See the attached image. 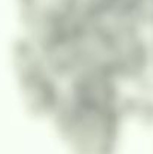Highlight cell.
Here are the masks:
<instances>
[{
	"label": "cell",
	"instance_id": "1",
	"mask_svg": "<svg viewBox=\"0 0 153 154\" xmlns=\"http://www.w3.org/2000/svg\"><path fill=\"white\" fill-rule=\"evenodd\" d=\"M149 72L153 75V39L150 41V57H149Z\"/></svg>",
	"mask_w": 153,
	"mask_h": 154
},
{
	"label": "cell",
	"instance_id": "2",
	"mask_svg": "<svg viewBox=\"0 0 153 154\" xmlns=\"http://www.w3.org/2000/svg\"><path fill=\"white\" fill-rule=\"evenodd\" d=\"M147 6H149V12H152L150 15L153 18V0H147Z\"/></svg>",
	"mask_w": 153,
	"mask_h": 154
}]
</instances>
